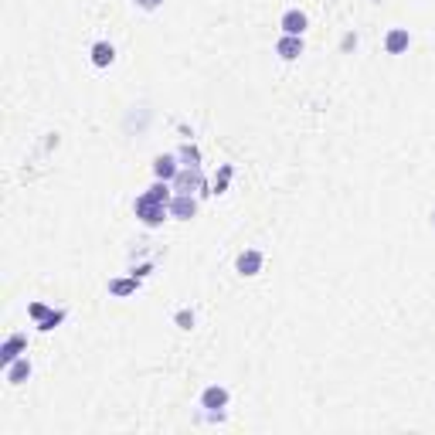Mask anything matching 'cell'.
Instances as JSON below:
<instances>
[{"label": "cell", "mask_w": 435, "mask_h": 435, "mask_svg": "<svg viewBox=\"0 0 435 435\" xmlns=\"http://www.w3.org/2000/svg\"><path fill=\"white\" fill-rule=\"evenodd\" d=\"M133 211H137V218L146 228H160V225H163V218L170 214V211H167V204H163V201H157V197H150V194H139L137 204H133Z\"/></svg>", "instance_id": "obj_1"}, {"label": "cell", "mask_w": 435, "mask_h": 435, "mask_svg": "<svg viewBox=\"0 0 435 435\" xmlns=\"http://www.w3.org/2000/svg\"><path fill=\"white\" fill-rule=\"evenodd\" d=\"M28 313H31V320H35V327L41 333L54 330V327L65 320V310H52V306H45V303H31V306H28Z\"/></svg>", "instance_id": "obj_2"}, {"label": "cell", "mask_w": 435, "mask_h": 435, "mask_svg": "<svg viewBox=\"0 0 435 435\" xmlns=\"http://www.w3.org/2000/svg\"><path fill=\"white\" fill-rule=\"evenodd\" d=\"M170 184H174L177 194L204 191V174H201V167H184V170H180V174H177Z\"/></svg>", "instance_id": "obj_3"}, {"label": "cell", "mask_w": 435, "mask_h": 435, "mask_svg": "<svg viewBox=\"0 0 435 435\" xmlns=\"http://www.w3.org/2000/svg\"><path fill=\"white\" fill-rule=\"evenodd\" d=\"M228 388H221V384H211V388H204L201 391V408H208L211 418H221V408L228 405Z\"/></svg>", "instance_id": "obj_4"}, {"label": "cell", "mask_w": 435, "mask_h": 435, "mask_svg": "<svg viewBox=\"0 0 435 435\" xmlns=\"http://www.w3.org/2000/svg\"><path fill=\"white\" fill-rule=\"evenodd\" d=\"M167 211L174 214L177 221H187V218H194V211H197V197H194V194H174L170 204H167Z\"/></svg>", "instance_id": "obj_5"}, {"label": "cell", "mask_w": 435, "mask_h": 435, "mask_svg": "<svg viewBox=\"0 0 435 435\" xmlns=\"http://www.w3.org/2000/svg\"><path fill=\"white\" fill-rule=\"evenodd\" d=\"M24 347H28V337H24V333H11V337L4 340V347H0V364H4V367L14 364Z\"/></svg>", "instance_id": "obj_6"}, {"label": "cell", "mask_w": 435, "mask_h": 435, "mask_svg": "<svg viewBox=\"0 0 435 435\" xmlns=\"http://www.w3.org/2000/svg\"><path fill=\"white\" fill-rule=\"evenodd\" d=\"M276 54L282 62H296L299 54H303V37L299 35H282L276 41Z\"/></svg>", "instance_id": "obj_7"}, {"label": "cell", "mask_w": 435, "mask_h": 435, "mask_svg": "<svg viewBox=\"0 0 435 435\" xmlns=\"http://www.w3.org/2000/svg\"><path fill=\"white\" fill-rule=\"evenodd\" d=\"M262 262H265V255H262L259 248H245L242 255H238V262H235V269H238L242 276H259Z\"/></svg>", "instance_id": "obj_8"}, {"label": "cell", "mask_w": 435, "mask_h": 435, "mask_svg": "<svg viewBox=\"0 0 435 435\" xmlns=\"http://www.w3.org/2000/svg\"><path fill=\"white\" fill-rule=\"evenodd\" d=\"M279 28H282V35H299L303 37V31H306V14L296 11V7H289V11L282 14V21H279Z\"/></svg>", "instance_id": "obj_9"}, {"label": "cell", "mask_w": 435, "mask_h": 435, "mask_svg": "<svg viewBox=\"0 0 435 435\" xmlns=\"http://www.w3.org/2000/svg\"><path fill=\"white\" fill-rule=\"evenodd\" d=\"M153 174H157V180H174V177L180 174V163H177L174 153H160V157L153 160Z\"/></svg>", "instance_id": "obj_10"}, {"label": "cell", "mask_w": 435, "mask_h": 435, "mask_svg": "<svg viewBox=\"0 0 435 435\" xmlns=\"http://www.w3.org/2000/svg\"><path fill=\"white\" fill-rule=\"evenodd\" d=\"M88 54H92V65H95V69H109V65L116 62V48H112L109 41H95Z\"/></svg>", "instance_id": "obj_11"}, {"label": "cell", "mask_w": 435, "mask_h": 435, "mask_svg": "<svg viewBox=\"0 0 435 435\" xmlns=\"http://www.w3.org/2000/svg\"><path fill=\"white\" fill-rule=\"evenodd\" d=\"M408 45H412V37H408V31H405V28H391V31H388V37H384V52H388V54H401Z\"/></svg>", "instance_id": "obj_12"}, {"label": "cell", "mask_w": 435, "mask_h": 435, "mask_svg": "<svg viewBox=\"0 0 435 435\" xmlns=\"http://www.w3.org/2000/svg\"><path fill=\"white\" fill-rule=\"evenodd\" d=\"M31 378V361L28 357H18L14 364H7V384H24Z\"/></svg>", "instance_id": "obj_13"}, {"label": "cell", "mask_w": 435, "mask_h": 435, "mask_svg": "<svg viewBox=\"0 0 435 435\" xmlns=\"http://www.w3.org/2000/svg\"><path fill=\"white\" fill-rule=\"evenodd\" d=\"M137 289H139V279L137 276L112 279V282H109V293H112V296H129V293H137Z\"/></svg>", "instance_id": "obj_14"}, {"label": "cell", "mask_w": 435, "mask_h": 435, "mask_svg": "<svg viewBox=\"0 0 435 435\" xmlns=\"http://www.w3.org/2000/svg\"><path fill=\"white\" fill-rule=\"evenodd\" d=\"M177 157L184 160V167H201V150H197V146H194V143H184V146H180V153H177Z\"/></svg>", "instance_id": "obj_15"}, {"label": "cell", "mask_w": 435, "mask_h": 435, "mask_svg": "<svg viewBox=\"0 0 435 435\" xmlns=\"http://www.w3.org/2000/svg\"><path fill=\"white\" fill-rule=\"evenodd\" d=\"M174 320H177V327H180V330H191V327H194V313H191V310H177Z\"/></svg>", "instance_id": "obj_16"}, {"label": "cell", "mask_w": 435, "mask_h": 435, "mask_svg": "<svg viewBox=\"0 0 435 435\" xmlns=\"http://www.w3.org/2000/svg\"><path fill=\"white\" fill-rule=\"evenodd\" d=\"M228 180H231V167H221V177L214 180V187H218V194L225 191V184H228Z\"/></svg>", "instance_id": "obj_17"}, {"label": "cell", "mask_w": 435, "mask_h": 435, "mask_svg": "<svg viewBox=\"0 0 435 435\" xmlns=\"http://www.w3.org/2000/svg\"><path fill=\"white\" fill-rule=\"evenodd\" d=\"M133 4H137L139 11H157V7L163 4V0H133Z\"/></svg>", "instance_id": "obj_18"}, {"label": "cell", "mask_w": 435, "mask_h": 435, "mask_svg": "<svg viewBox=\"0 0 435 435\" xmlns=\"http://www.w3.org/2000/svg\"><path fill=\"white\" fill-rule=\"evenodd\" d=\"M432 231H435V211H432Z\"/></svg>", "instance_id": "obj_19"}]
</instances>
